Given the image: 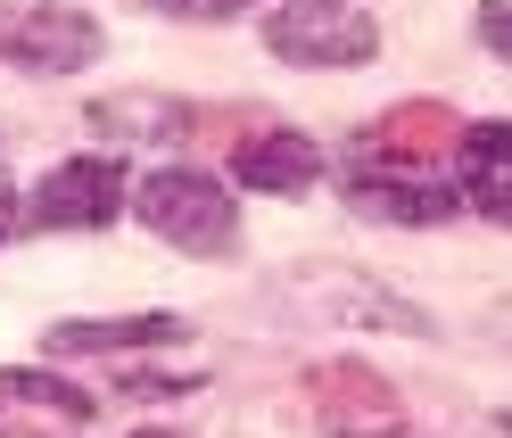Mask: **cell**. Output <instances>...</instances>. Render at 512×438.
Segmentation results:
<instances>
[{"label":"cell","instance_id":"6da1fadb","mask_svg":"<svg viewBox=\"0 0 512 438\" xmlns=\"http://www.w3.org/2000/svg\"><path fill=\"white\" fill-rule=\"evenodd\" d=\"M133 215H141L166 248H182V257H232V248H240V207H232V191H223L215 174H199V166H157V174H141V182H133Z\"/></svg>","mask_w":512,"mask_h":438},{"label":"cell","instance_id":"7a4b0ae2","mask_svg":"<svg viewBox=\"0 0 512 438\" xmlns=\"http://www.w3.org/2000/svg\"><path fill=\"white\" fill-rule=\"evenodd\" d=\"M100 50H108V34L83 9H67V0H9V9H0V67L83 75Z\"/></svg>","mask_w":512,"mask_h":438},{"label":"cell","instance_id":"3957f363","mask_svg":"<svg viewBox=\"0 0 512 438\" xmlns=\"http://www.w3.org/2000/svg\"><path fill=\"white\" fill-rule=\"evenodd\" d=\"M463 133H471V124L446 100H397V108H380L356 133L347 158H356V166H389V174H438L446 158H463Z\"/></svg>","mask_w":512,"mask_h":438},{"label":"cell","instance_id":"277c9868","mask_svg":"<svg viewBox=\"0 0 512 438\" xmlns=\"http://www.w3.org/2000/svg\"><path fill=\"white\" fill-rule=\"evenodd\" d=\"M265 50L290 67H364L380 50V25L347 0H281V17H265Z\"/></svg>","mask_w":512,"mask_h":438},{"label":"cell","instance_id":"5b68a950","mask_svg":"<svg viewBox=\"0 0 512 438\" xmlns=\"http://www.w3.org/2000/svg\"><path fill=\"white\" fill-rule=\"evenodd\" d=\"M306 405H314V422H323V438H397L405 430V397L380 381L364 356L314 364L306 372Z\"/></svg>","mask_w":512,"mask_h":438},{"label":"cell","instance_id":"8992f818","mask_svg":"<svg viewBox=\"0 0 512 438\" xmlns=\"http://www.w3.org/2000/svg\"><path fill=\"white\" fill-rule=\"evenodd\" d=\"M116 207H124V166L100 149V158L50 166L34 182V199H25V224L34 232H100V224H116Z\"/></svg>","mask_w":512,"mask_h":438},{"label":"cell","instance_id":"52a82bcc","mask_svg":"<svg viewBox=\"0 0 512 438\" xmlns=\"http://www.w3.org/2000/svg\"><path fill=\"white\" fill-rule=\"evenodd\" d=\"M339 199L372 215V224H413V232L455 224V207H463V191L438 174H389V166H356V158L339 166Z\"/></svg>","mask_w":512,"mask_h":438},{"label":"cell","instance_id":"ba28073f","mask_svg":"<svg viewBox=\"0 0 512 438\" xmlns=\"http://www.w3.org/2000/svg\"><path fill=\"white\" fill-rule=\"evenodd\" d=\"M314 174H323V149H314L298 124H248V141L232 149V182H248V191H273V199L314 191Z\"/></svg>","mask_w":512,"mask_h":438},{"label":"cell","instance_id":"9c48e42d","mask_svg":"<svg viewBox=\"0 0 512 438\" xmlns=\"http://www.w3.org/2000/svg\"><path fill=\"white\" fill-rule=\"evenodd\" d=\"M190 323L182 315H83V323H58L42 348L58 364H75V356H141V348H174Z\"/></svg>","mask_w":512,"mask_h":438},{"label":"cell","instance_id":"30bf717a","mask_svg":"<svg viewBox=\"0 0 512 438\" xmlns=\"http://www.w3.org/2000/svg\"><path fill=\"white\" fill-rule=\"evenodd\" d=\"M199 108L182 100H157V91H108V100H91V133H108L116 149H174Z\"/></svg>","mask_w":512,"mask_h":438},{"label":"cell","instance_id":"8fae6325","mask_svg":"<svg viewBox=\"0 0 512 438\" xmlns=\"http://www.w3.org/2000/svg\"><path fill=\"white\" fill-rule=\"evenodd\" d=\"M298 298L314 306V315H331V323H389V331H430V315H413V306L380 298V290H372V273H339V265H314V273L298 281Z\"/></svg>","mask_w":512,"mask_h":438},{"label":"cell","instance_id":"7c38bea8","mask_svg":"<svg viewBox=\"0 0 512 438\" xmlns=\"http://www.w3.org/2000/svg\"><path fill=\"white\" fill-rule=\"evenodd\" d=\"M463 199L512 232V124H471L463 133Z\"/></svg>","mask_w":512,"mask_h":438},{"label":"cell","instance_id":"4fadbf2b","mask_svg":"<svg viewBox=\"0 0 512 438\" xmlns=\"http://www.w3.org/2000/svg\"><path fill=\"white\" fill-rule=\"evenodd\" d=\"M0 397L34 405V414H58V422H91V389H75L67 372H0Z\"/></svg>","mask_w":512,"mask_h":438},{"label":"cell","instance_id":"5bb4252c","mask_svg":"<svg viewBox=\"0 0 512 438\" xmlns=\"http://www.w3.org/2000/svg\"><path fill=\"white\" fill-rule=\"evenodd\" d=\"M471 25H479V42H488L504 67H512V0H479V17H471Z\"/></svg>","mask_w":512,"mask_h":438},{"label":"cell","instance_id":"9a60e30c","mask_svg":"<svg viewBox=\"0 0 512 438\" xmlns=\"http://www.w3.org/2000/svg\"><path fill=\"white\" fill-rule=\"evenodd\" d=\"M157 17H182V25H207V17H240L248 0H149Z\"/></svg>","mask_w":512,"mask_h":438},{"label":"cell","instance_id":"2e32d148","mask_svg":"<svg viewBox=\"0 0 512 438\" xmlns=\"http://www.w3.org/2000/svg\"><path fill=\"white\" fill-rule=\"evenodd\" d=\"M0 438H42V430L25 422V414H0Z\"/></svg>","mask_w":512,"mask_h":438},{"label":"cell","instance_id":"e0dca14e","mask_svg":"<svg viewBox=\"0 0 512 438\" xmlns=\"http://www.w3.org/2000/svg\"><path fill=\"white\" fill-rule=\"evenodd\" d=\"M9 232H17V207H0V240H9Z\"/></svg>","mask_w":512,"mask_h":438},{"label":"cell","instance_id":"ac0fdd59","mask_svg":"<svg viewBox=\"0 0 512 438\" xmlns=\"http://www.w3.org/2000/svg\"><path fill=\"white\" fill-rule=\"evenodd\" d=\"M133 438H190V430H133Z\"/></svg>","mask_w":512,"mask_h":438},{"label":"cell","instance_id":"d6986e66","mask_svg":"<svg viewBox=\"0 0 512 438\" xmlns=\"http://www.w3.org/2000/svg\"><path fill=\"white\" fill-rule=\"evenodd\" d=\"M504 438H512V414H504Z\"/></svg>","mask_w":512,"mask_h":438},{"label":"cell","instance_id":"ffe728a7","mask_svg":"<svg viewBox=\"0 0 512 438\" xmlns=\"http://www.w3.org/2000/svg\"><path fill=\"white\" fill-rule=\"evenodd\" d=\"M397 438H405V430H397Z\"/></svg>","mask_w":512,"mask_h":438}]
</instances>
